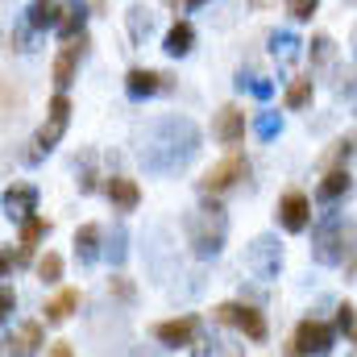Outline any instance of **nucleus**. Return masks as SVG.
<instances>
[{
  "instance_id": "nucleus-20",
  "label": "nucleus",
  "mask_w": 357,
  "mask_h": 357,
  "mask_svg": "<svg viewBox=\"0 0 357 357\" xmlns=\"http://www.w3.org/2000/svg\"><path fill=\"white\" fill-rule=\"evenodd\" d=\"M282 104H287V108H307V104H312V79H295V84L287 88V96H282Z\"/></svg>"
},
{
  "instance_id": "nucleus-7",
  "label": "nucleus",
  "mask_w": 357,
  "mask_h": 357,
  "mask_svg": "<svg viewBox=\"0 0 357 357\" xmlns=\"http://www.w3.org/2000/svg\"><path fill=\"white\" fill-rule=\"evenodd\" d=\"M278 225H282L287 233H303V229L312 225V204H307L303 191H287V195L278 199Z\"/></svg>"
},
{
  "instance_id": "nucleus-31",
  "label": "nucleus",
  "mask_w": 357,
  "mask_h": 357,
  "mask_svg": "<svg viewBox=\"0 0 357 357\" xmlns=\"http://www.w3.org/2000/svg\"><path fill=\"white\" fill-rule=\"evenodd\" d=\"M112 291H116V295H121V299H133V287H129V282H125V278H116V282H112Z\"/></svg>"
},
{
  "instance_id": "nucleus-11",
  "label": "nucleus",
  "mask_w": 357,
  "mask_h": 357,
  "mask_svg": "<svg viewBox=\"0 0 357 357\" xmlns=\"http://www.w3.org/2000/svg\"><path fill=\"white\" fill-rule=\"evenodd\" d=\"M33 204H38L33 183H13V187L4 191V208H8V216H13V220H25V216L33 212Z\"/></svg>"
},
{
  "instance_id": "nucleus-18",
  "label": "nucleus",
  "mask_w": 357,
  "mask_h": 357,
  "mask_svg": "<svg viewBox=\"0 0 357 357\" xmlns=\"http://www.w3.org/2000/svg\"><path fill=\"white\" fill-rule=\"evenodd\" d=\"M345 191H349V171H341V167H337V171H328L324 183H320V199H328V204H333V199H341Z\"/></svg>"
},
{
  "instance_id": "nucleus-8",
  "label": "nucleus",
  "mask_w": 357,
  "mask_h": 357,
  "mask_svg": "<svg viewBox=\"0 0 357 357\" xmlns=\"http://www.w3.org/2000/svg\"><path fill=\"white\" fill-rule=\"evenodd\" d=\"M278 262H282V258H278V245H274L270 237L254 241V245H250V254H245V266L254 270L258 278H270V274L278 270Z\"/></svg>"
},
{
  "instance_id": "nucleus-30",
  "label": "nucleus",
  "mask_w": 357,
  "mask_h": 357,
  "mask_svg": "<svg viewBox=\"0 0 357 357\" xmlns=\"http://www.w3.org/2000/svg\"><path fill=\"white\" fill-rule=\"evenodd\" d=\"M13 303H17V295H13V291L4 287V291H0V320H4L8 312H13Z\"/></svg>"
},
{
  "instance_id": "nucleus-22",
  "label": "nucleus",
  "mask_w": 357,
  "mask_h": 357,
  "mask_svg": "<svg viewBox=\"0 0 357 357\" xmlns=\"http://www.w3.org/2000/svg\"><path fill=\"white\" fill-rule=\"evenodd\" d=\"M38 278H42V282H59V278H63V258H59V254L38 258Z\"/></svg>"
},
{
  "instance_id": "nucleus-16",
  "label": "nucleus",
  "mask_w": 357,
  "mask_h": 357,
  "mask_svg": "<svg viewBox=\"0 0 357 357\" xmlns=\"http://www.w3.org/2000/svg\"><path fill=\"white\" fill-rule=\"evenodd\" d=\"M13 349H17L21 357L38 354V349H42V324H33V320H29V324H21V328H17V337H13Z\"/></svg>"
},
{
  "instance_id": "nucleus-3",
  "label": "nucleus",
  "mask_w": 357,
  "mask_h": 357,
  "mask_svg": "<svg viewBox=\"0 0 357 357\" xmlns=\"http://www.w3.org/2000/svg\"><path fill=\"white\" fill-rule=\"evenodd\" d=\"M333 345V328L320 324V320H303L295 328V341H291V357H307V354H328Z\"/></svg>"
},
{
  "instance_id": "nucleus-28",
  "label": "nucleus",
  "mask_w": 357,
  "mask_h": 357,
  "mask_svg": "<svg viewBox=\"0 0 357 357\" xmlns=\"http://www.w3.org/2000/svg\"><path fill=\"white\" fill-rule=\"evenodd\" d=\"M312 59H316V63H328V59H333V42H328V38H316V42H312Z\"/></svg>"
},
{
  "instance_id": "nucleus-14",
  "label": "nucleus",
  "mask_w": 357,
  "mask_h": 357,
  "mask_svg": "<svg viewBox=\"0 0 357 357\" xmlns=\"http://www.w3.org/2000/svg\"><path fill=\"white\" fill-rule=\"evenodd\" d=\"M75 63H79V42H67V50L54 59V84L59 88H67L75 79Z\"/></svg>"
},
{
  "instance_id": "nucleus-17",
  "label": "nucleus",
  "mask_w": 357,
  "mask_h": 357,
  "mask_svg": "<svg viewBox=\"0 0 357 357\" xmlns=\"http://www.w3.org/2000/svg\"><path fill=\"white\" fill-rule=\"evenodd\" d=\"M191 42H195V29H191L187 21H175L171 33H167V54H187Z\"/></svg>"
},
{
  "instance_id": "nucleus-24",
  "label": "nucleus",
  "mask_w": 357,
  "mask_h": 357,
  "mask_svg": "<svg viewBox=\"0 0 357 357\" xmlns=\"http://www.w3.org/2000/svg\"><path fill=\"white\" fill-rule=\"evenodd\" d=\"M150 25H154V17H150L146 8H133V17H129V33H133V38H146Z\"/></svg>"
},
{
  "instance_id": "nucleus-13",
  "label": "nucleus",
  "mask_w": 357,
  "mask_h": 357,
  "mask_svg": "<svg viewBox=\"0 0 357 357\" xmlns=\"http://www.w3.org/2000/svg\"><path fill=\"white\" fill-rule=\"evenodd\" d=\"M108 199L121 208V212H133L137 208V199H142V191H137V183L133 178H108Z\"/></svg>"
},
{
  "instance_id": "nucleus-25",
  "label": "nucleus",
  "mask_w": 357,
  "mask_h": 357,
  "mask_svg": "<svg viewBox=\"0 0 357 357\" xmlns=\"http://www.w3.org/2000/svg\"><path fill=\"white\" fill-rule=\"evenodd\" d=\"M337 328H341V333H345V337L357 345V316H354V307H349V303L337 312Z\"/></svg>"
},
{
  "instance_id": "nucleus-4",
  "label": "nucleus",
  "mask_w": 357,
  "mask_h": 357,
  "mask_svg": "<svg viewBox=\"0 0 357 357\" xmlns=\"http://www.w3.org/2000/svg\"><path fill=\"white\" fill-rule=\"evenodd\" d=\"M245 175H250V162H245L241 154H229L225 162H216V167L204 175V183H199V187H204L208 195H225L237 178H245Z\"/></svg>"
},
{
  "instance_id": "nucleus-27",
  "label": "nucleus",
  "mask_w": 357,
  "mask_h": 357,
  "mask_svg": "<svg viewBox=\"0 0 357 357\" xmlns=\"http://www.w3.org/2000/svg\"><path fill=\"white\" fill-rule=\"evenodd\" d=\"M295 46H299V42H295L291 33H274V50H278L282 59H291V54H295Z\"/></svg>"
},
{
  "instance_id": "nucleus-26",
  "label": "nucleus",
  "mask_w": 357,
  "mask_h": 357,
  "mask_svg": "<svg viewBox=\"0 0 357 357\" xmlns=\"http://www.w3.org/2000/svg\"><path fill=\"white\" fill-rule=\"evenodd\" d=\"M316 4H320V0H287L291 17H299V21H303V17H312V13H316Z\"/></svg>"
},
{
  "instance_id": "nucleus-34",
  "label": "nucleus",
  "mask_w": 357,
  "mask_h": 357,
  "mask_svg": "<svg viewBox=\"0 0 357 357\" xmlns=\"http://www.w3.org/2000/svg\"><path fill=\"white\" fill-rule=\"evenodd\" d=\"M133 357H162V354H146V349H137V354H133Z\"/></svg>"
},
{
  "instance_id": "nucleus-29",
  "label": "nucleus",
  "mask_w": 357,
  "mask_h": 357,
  "mask_svg": "<svg viewBox=\"0 0 357 357\" xmlns=\"http://www.w3.org/2000/svg\"><path fill=\"white\" fill-rule=\"evenodd\" d=\"M274 133H278V116L274 112H262L258 116V137H274Z\"/></svg>"
},
{
  "instance_id": "nucleus-9",
  "label": "nucleus",
  "mask_w": 357,
  "mask_h": 357,
  "mask_svg": "<svg viewBox=\"0 0 357 357\" xmlns=\"http://www.w3.org/2000/svg\"><path fill=\"white\" fill-rule=\"evenodd\" d=\"M195 328H199V320L195 316H183V320H162L154 328V337L162 345H195Z\"/></svg>"
},
{
  "instance_id": "nucleus-21",
  "label": "nucleus",
  "mask_w": 357,
  "mask_h": 357,
  "mask_svg": "<svg viewBox=\"0 0 357 357\" xmlns=\"http://www.w3.org/2000/svg\"><path fill=\"white\" fill-rule=\"evenodd\" d=\"M42 233H46V220H42V216H25V225H21V245L33 250V245L42 241Z\"/></svg>"
},
{
  "instance_id": "nucleus-1",
  "label": "nucleus",
  "mask_w": 357,
  "mask_h": 357,
  "mask_svg": "<svg viewBox=\"0 0 357 357\" xmlns=\"http://www.w3.org/2000/svg\"><path fill=\"white\" fill-rule=\"evenodd\" d=\"M142 142H146V146H142V162H146L150 171H175V167H183V162L195 154L199 133H195V125H191V121L171 116V121L150 125Z\"/></svg>"
},
{
  "instance_id": "nucleus-12",
  "label": "nucleus",
  "mask_w": 357,
  "mask_h": 357,
  "mask_svg": "<svg viewBox=\"0 0 357 357\" xmlns=\"http://www.w3.org/2000/svg\"><path fill=\"white\" fill-rule=\"evenodd\" d=\"M125 88H129V96H154V91H167L171 88V79L167 75H158V71H142V67H133L129 71V79H125Z\"/></svg>"
},
{
  "instance_id": "nucleus-19",
  "label": "nucleus",
  "mask_w": 357,
  "mask_h": 357,
  "mask_svg": "<svg viewBox=\"0 0 357 357\" xmlns=\"http://www.w3.org/2000/svg\"><path fill=\"white\" fill-rule=\"evenodd\" d=\"M96 241H100V229H96V225H84V229L75 233V254H79L84 262H96V254H100Z\"/></svg>"
},
{
  "instance_id": "nucleus-2",
  "label": "nucleus",
  "mask_w": 357,
  "mask_h": 357,
  "mask_svg": "<svg viewBox=\"0 0 357 357\" xmlns=\"http://www.w3.org/2000/svg\"><path fill=\"white\" fill-rule=\"evenodd\" d=\"M225 233H229V220L220 208H195L187 216V237H191V250L199 258H212L225 245Z\"/></svg>"
},
{
  "instance_id": "nucleus-6",
  "label": "nucleus",
  "mask_w": 357,
  "mask_h": 357,
  "mask_svg": "<svg viewBox=\"0 0 357 357\" xmlns=\"http://www.w3.org/2000/svg\"><path fill=\"white\" fill-rule=\"evenodd\" d=\"M67 121H71V100H67V96H54V100H50V116H46V125L38 129V150H33V154L59 146V137L67 133Z\"/></svg>"
},
{
  "instance_id": "nucleus-33",
  "label": "nucleus",
  "mask_w": 357,
  "mask_h": 357,
  "mask_svg": "<svg viewBox=\"0 0 357 357\" xmlns=\"http://www.w3.org/2000/svg\"><path fill=\"white\" fill-rule=\"evenodd\" d=\"M8 262H13V254H4V250H0V274L8 270Z\"/></svg>"
},
{
  "instance_id": "nucleus-10",
  "label": "nucleus",
  "mask_w": 357,
  "mask_h": 357,
  "mask_svg": "<svg viewBox=\"0 0 357 357\" xmlns=\"http://www.w3.org/2000/svg\"><path fill=\"white\" fill-rule=\"evenodd\" d=\"M212 133L225 142V146H237L241 137H245V112L241 108H220V116H216V125H212Z\"/></svg>"
},
{
  "instance_id": "nucleus-23",
  "label": "nucleus",
  "mask_w": 357,
  "mask_h": 357,
  "mask_svg": "<svg viewBox=\"0 0 357 357\" xmlns=\"http://www.w3.org/2000/svg\"><path fill=\"white\" fill-rule=\"evenodd\" d=\"M59 13H63V8H54L50 0H38V4H33V17H29V21H33L38 29H42V25H59Z\"/></svg>"
},
{
  "instance_id": "nucleus-35",
  "label": "nucleus",
  "mask_w": 357,
  "mask_h": 357,
  "mask_svg": "<svg viewBox=\"0 0 357 357\" xmlns=\"http://www.w3.org/2000/svg\"><path fill=\"white\" fill-rule=\"evenodd\" d=\"M191 4H199V0H191Z\"/></svg>"
},
{
  "instance_id": "nucleus-5",
  "label": "nucleus",
  "mask_w": 357,
  "mask_h": 357,
  "mask_svg": "<svg viewBox=\"0 0 357 357\" xmlns=\"http://www.w3.org/2000/svg\"><path fill=\"white\" fill-rule=\"evenodd\" d=\"M216 320L241 328L250 341H262V337H266V320H262L254 307H245V303H220V307H216Z\"/></svg>"
},
{
  "instance_id": "nucleus-36",
  "label": "nucleus",
  "mask_w": 357,
  "mask_h": 357,
  "mask_svg": "<svg viewBox=\"0 0 357 357\" xmlns=\"http://www.w3.org/2000/svg\"><path fill=\"white\" fill-rule=\"evenodd\" d=\"M354 357H357V354H354Z\"/></svg>"
},
{
  "instance_id": "nucleus-15",
  "label": "nucleus",
  "mask_w": 357,
  "mask_h": 357,
  "mask_svg": "<svg viewBox=\"0 0 357 357\" xmlns=\"http://www.w3.org/2000/svg\"><path fill=\"white\" fill-rule=\"evenodd\" d=\"M75 307H79V291H59V295L46 303V320H50V324H63Z\"/></svg>"
},
{
  "instance_id": "nucleus-32",
  "label": "nucleus",
  "mask_w": 357,
  "mask_h": 357,
  "mask_svg": "<svg viewBox=\"0 0 357 357\" xmlns=\"http://www.w3.org/2000/svg\"><path fill=\"white\" fill-rule=\"evenodd\" d=\"M50 357H71V345H50Z\"/></svg>"
}]
</instances>
